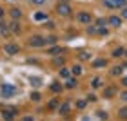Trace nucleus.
Returning <instances> with one entry per match:
<instances>
[{"mask_svg": "<svg viewBox=\"0 0 127 121\" xmlns=\"http://www.w3.org/2000/svg\"><path fill=\"white\" fill-rule=\"evenodd\" d=\"M0 94H2V98H13L16 94V87H13L11 83H2V87H0Z\"/></svg>", "mask_w": 127, "mask_h": 121, "instance_id": "1", "label": "nucleus"}, {"mask_svg": "<svg viewBox=\"0 0 127 121\" xmlns=\"http://www.w3.org/2000/svg\"><path fill=\"white\" fill-rule=\"evenodd\" d=\"M127 4V0H103V5L109 9H116V7H124Z\"/></svg>", "mask_w": 127, "mask_h": 121, "instance_id": "2", "label": "nucleus"}, {"mask_svg": "<svg viewBox=\"0 0 127 121\" xmlns=\"http://www.w3.org/2000/svg\"><path fill=\"white\" fill-rule=\"evenodd\" d=\"M56 11H58V15H62V16H69V15L73 13L71 5H69L67 2H60L58 5H56Z\"/></svg>", "mask_w": 127, "mask_h": 121, "instance_id": "3", "label": "nucleus"}, {"mask_svg": "<svg viewBox=\"0 0 127 121\" xmlns=\"http://www.w3.org/2000/svg\"><path fill=\"white\" fill-rule=\"evenodd\" d=\"M29 45H31V47H42V45H45V38L34 34V36L29 38Z\"/></svg>", "mask_w": 127, "mask_h": 121, "instance_id": "4", "label": "nucleus"}, {"mask_svg": "<svg viewBox=\"0 0 127 121\" xmlns=\"http://www.w3.org/2000/svg\"><path fill=\"white\" fill-rule=\"evenodd\" d=\"M91 20H93V16L89 13H85V11L78 13V22H82V24H91Z\"/></svg>", "mask_w": 127, "mask_h": 121, "instance_id": "5", "label": "nucleus"}, {"mask_svg": "<svg viewBox=\"0 0 127 121\" xmlns=\"http://www.w3.org/2000/svg\"><path fill=\"white\" fill-rule=\"evenodd\" d=\"M5 53H9V54H16V53H18V45H15V43H7V45H5Z\"/></svg>", "mask_w": 127, "mask_h": 121, "instance_id": "6", "label": "nucleus"}, {"mask_svg": "<svg viewBox=\"0 0 127 121\" xmlns=\"http://www.w3.org/2000/svg\"><path fill=\"white\" fill-rule=\"evenodd\" d=\"M109 24L113 27H120L122 25V18H120V16H111V18H109Z\"/></svg>", "mask_w": 127, "mask_h": 121, "instance_id": "7", "label": "nucleus"}, {"mask_svg": "<svg viewBox=\"0 0 127 121\" xmlns=\"http://www.w3.org/2000/svg\"><path fill=\"white\" fill-rule=\"evenodd\" d=\"M34 20L36 22H45L47 20V15H45L44 11H36V13H34Z\"/></svg>", "mask_w": 127, "mask_h": 121, "instance_id": "8", "label": "nucleus"}, {"mask_svg": "<svg viewBox=\"0 0 127 121\" xmlns=\"http://www.w3.org/2000/svg\"><path fill=\"white\" fill-rule=\"evenodd\" d=\"M15 114H16V110H2V116H4L5 119H7V121H11V119H13V116H15Z\"/></svg>", "mask_w": 127, "mask_h": 121, "instance_id": "9", "label": "nucleus"}, {"mask_svg": "<svg viewBox=\"0 0 127 121\" xmlns=\"http://www.w3.org/2000/svg\"><path fill=\"white\" fill-rule=\"evenodd\" d=\"M9 29H11V33H18V31H20V25L16 24V22H11V24H9Z\"/></svg>", "mask_w": 127, "mask_h": 121, "instance_id": "10", "label": "nucleus"}, {"mask_svg": "<svg viewBox=\"0 0 127 121\" xmlns=\"http://www.w3.org/2000/svg\"><path fill=\"white\" fill-rule=\"evenodd\" d=\"M124 53H125V51H124L122 47H118V49H114V51H113V56H114V58H120V56H122Z\"/></svg>", "mask_w": 127, "mask_h": 121, "instance_id": "11", "label": "nucleus"}, {"mask_svg": "<svg viewBox=\"0 0 127 121\" xmlns=\"http://www.w3.org/2000/svg\"><path fill=\"white\" fill-rule=\"evenodd\" d=\"M11 16H13V18L16 20V18H20V16H22V13H20V9H11Z\"/></svg>", "mask_w": 127, "mask_h": 121, "instance_id": "12", "label": "nucleus"}, {"mask_svg": "<svg viewBox=\"0 0 127 121\" xmlns=\"http://www.w3.org/2000/svg\"><path fill=\"white\" fill-rule=\"evenodd\" d=\"M29 83H31V85H34V87H38V85L42 83V80H40V78H34V76H33V78H29Z\"/></svg>", "mask_w": 127, "mask_h": 121, "instance_id": "13", "label": "nucleus"}, {"mask_svg": "<svg viewBox=\"0 0 127 121\" xmlns=\"http://www.w3.org/2000/svg\"><path fill=\"white\" fill-rule=\"evenodd\" d=\"M65 87H67V89H74V87H76V80H67Z\"/></svg>", "mask_w": 127, "mask_h": 121, "instance_id": "14", "label": "nucleus"}, {"mask_svg": "<svg viewBox=\"0 0 127 121\" xmlns=\"http://www.w3.org/2000/svg\"><path fill=\"white\" fill-rule=\"evenodd\" d=\"M67 110H69V103L65 101V103L60 107V114H67Z\"/></svg>", "mask_w": 127, "mask_h": 121, "instance_id": "15", "label": "nucleus"}, {"mask_svg": "<svg viewBox=\"0 0 127 121\" xmlns=\"http://www.w3.org/2000/svg\"><path fill=\"white\" fill-rule=\"evenodd\" d=\"M0 34H4V36H7L9 31H7V27H5L4 24H0Z\"/></svg>", "mask_w": 127, "mask_h": 121, "instance_id": "16", "label": "nucleus"}, {"mask_svg": "<svg viewBox=\"0 0 127 121\" xmlns=\"http://www.w3.org/2000/svg\"><path fill=\"white\" fill-rule=\"evenodd\" d=\"M69 74H71V71H67V69H60V76L62 78H69Z\"/></svg>", "mask_w": 127, "mask_h": 121, "instance_id": "17", "label": "nucleus"}, {"mask_svg": "<svg viewBox=\"0 0 127 121\" xmlns=\"http://www.w3.org/2000/svg\"><path fill=\"white\" fill-rule=\"evenodd\" d=\"M93 65H95V67H103V65H105V60H95Z\"/></svg>", "mask_w": 127, "mask_h": 121, "instance_id": "18", "label": "nucleus"}, {"mask_svg": "<svg viewBox=\"0 0 127 121\" xmlns=\"http://www.w3.org/2000/svg\"><path fill=\"white\" fill-rule=\"evenodd\" d=\"M60 89H62V87H60V83H56V81L51 85V90H53V92H60Z\"/></svg>", "mask_w": 127, "mask_h": 121, "instance_id": "19", "label": "nucleus"}, {"mask_svg": "<svg viewBox=\"0 0 127 121\" xmlns=\"http://www.w3.org/2000/svg\"><path fill=\"white\" fill-rule=\"evenodd\" d=\"M87 33H89V34H96V33H98V27L89 25V27H87Z\"/></svg>", "mask_w": 127, "mask_h": 121, "instance_id": "20", "label": "nucleus"}, {"mask_svg": "<svg viewBox=\"0 0 127 121\" xmlns=\"http://www.w3.org/2000/svg\"><path fill=\"white\" fill-rule=\"evenodd\" d=\"M71 72H73V74H82V67H80V65H74Z\"/></svg>", "mask_w": 127, "mask_h": 121, "instance_id": "21", "label": "nucleus"}, {"mask_svg": "<svg viewBox=\"0 0 127 121\" xmlns=\"http://www.w3.org/2000/svg\"><path fill=\"white\" fill-rule=\"evenodd\" d=\"M89 58H91L89 53H80V60H89Z\"/></svg>", "mask_w": 127, "mask_h": 121, "instance_id": "22", "label": "nucleus"}, {"mask_svg": "<svg viewBox=\"0 0 127 121\" xmlns=\"http://www.w3.org/2000/svg\"><path fill=\"white\" fill-rule=\"evenodd\" d=\"M56 105H58V100H51L49 101V108H56Z\"/></svg>", "mask_w": 127, "mask_h": 121, "instance_id": "23", "label": "nucleus"}, {"mask_svg": "<svg viewBox=\"0 0 127 121\" xmlns=\"http://www.w3.org/2000/svg\"><path fill=\"white\" fill-rule=\"evenodd\" d=\"M31 4H34V5H42V4H45V0H31Z\"/></svg>", "mask_w": 127, "mask_h": 121, "instance_id": "24", "label": "nucleus"}, {"mask_svg": "<svg viewBox=\"0 0 127 121\" xmlns=\"http://www.w3.org/2000/svg\"><path fill=\"white\" fill-rule=\"evenodd\" d=\"M31 100L38 101V100H40V94H38V92H33V94H31Z\"/></svg>", "mask_w": 127, "mask_h": 121, "instance_id": "25", "label": "nucleus"}, {"mask_svg": "<svg viewBox=\"0 0 127 121\" xmlns=\"http://www.w3.org/2000/svg\"><path fill=\"white\" fill-rule=\"evenodd\" d=\"M85 105H87V103H85V101H84V100H80V101H78V103H76V107H78V108H84V107H85Z\"/></svg>", "mask_w": 127, "mask_h": 121, "instance_id": "26", "label": "nucleus"}, {"mask_svg": "<svg viewBox=\"0 0 127 121\" xmlns=\"http://www.w3.org/2000/svg\"><path fill=\"white\" fill-rule=\"evenodd\" d=\"M120 116H122L124 119H127V108H122V110H120Z\"/></svg>", "mask_w": 127, "mask_h": 121, "instance_id": "27", "label": "nucleus"}, {"mask_svg": "<svg viewBox=\"0 0 127 121\" xmlns=\"http://www.w3.org/2000/svg\"><path fill=\"white\" fill-rule=\"evenodd\" d=\"M98 34H107V29L105 27H98Z\"/></svg>", "mask_w": 127, "mask_h": 121, "instance_id": "28", "label": "nucleus"}, {"mask_svg": "<svg viewBox=\"0 0 127 121\" xmlns=\"http://www.w3.org/2000/svg\"><path fill=\"white\" fill-rule=\"evenodd\" d=\"M55 63H56V65H62V63H64V58H60V56H58V58H55Z\"/></svg>", "mask_w": 127, "mask_h": 121, "instance_id": "29", "label": "nucleus"}, {"mask_svg": "<svg viewBox=\"0 0 127 121\" xmlns=\"http://www.w3.org/2000/svg\"><path fill=\"white\" fill-rule=\"evenodd\" d=\"M120 72H122V67H114L113 69V74H120Z\"/></svg>", "mask_w": 127, "mask_h": 121, "instance_id": "30", "label": "nucleus"}, {"mask_svg": "<svg viewBox=\"0 0 127 121\" xmlns=\"http://www.w3.org/2000/svg\"><path fill=\"white\" fill-rule=\"evenodd\" d=\"M114 94V89H107L105 90V96H113Z\"/></svg>", "mask_w": 127, "mask_h": 121, "instance_id": "31", "label": "nucleus"}, {"mask_svg": "<svg viewBox=\"0 0 127 121\" xmlns=\"http://www.w3.org/2000/svg\"><path fill=\"white\" fill-rule=\"evenodd\" d=\"M98 118H102V119H105V118H107V114H105V112H98Z\"/></svg>", "mask_w": 127, "mask_h": 121, "instance_id": "32", "label": "nucleus"}, {"mask_svg": "<svg viewBox=\"0 0 127 121\" xmlns=\"http://www.w3.org/2000/svg\"><path fill=\"white\" fill-rule=\"evenodd\" d=\"M93 85H95V87H98V85H100V80L95 78V80H93Z\"/></svg>", "mask_w": 127, "mask_h": 121, "instance_id": "33", "label": "nucleus"}, {"mask_svg": "<svg viewBox=\"0 0 127 121\" xmlns=\"http://www.w3.org/2000/svg\"><path fill=\"white\" fill-rule=\"evenodd\" d=\"M120 98H122L124 101H127V92H122V94H120Z\"/></svg>", "mask_w": 127, "mask_h": 121, "instance_id": "34", "label": "nucleus"}, {"mask_svg": "<svg viewBox=\"0 0 127 121\" xmlns=\"http://www.w3.org/2000/svg\"><path fill=\"white\" fill-rule=\"evenodd\" d=\"M22 121H33V118L31 116H26V118H22Z\"/></svg>", "mask_w": 127, "mask_h": 121, "instance_id": "35", "label": "nucleus"}, {"mask_svg": "<svg viewBox=\"0 0 127 121\" xmlns=\"http://www.w3.org/2000/svg\"><path fill=\"white\" fill-rule=\"evenodd\" d=\"M122 16H124V18H127V9H124V11H122Z\"/></svg>", "mask_w": 127, "mask_h": 121, "instance_id": "36", "label": "nucleus"}, {"mask_svg": "<svg viewBox=\"0 0 127 121\" xmlns=\"http://www.w3.org/2000/svg\"><path fill=\"white\" fill-rule=\"evenodd\" d=\"M2 16H4V9L0 7V18H2Z\"/></svg>", "mask_w": 127, "mask_h": 121, "instance_id": "37", "label": "nucleus"}, {"mask_svg": "<svg viewBox=\"0 0 127 121\" xmlns=\"http://www.w3.org/2000/svg\"><path fill=\"white\" fill-rule=\"evenodd\" d=\"M122 83H124V85H127V78H124V80H122Z\"/></svg>", "mask_w": 127, "mask_h": 121, "instance_id": "38", "label": "nucleus"}, {"mask_svg": "<svg viewBox=\"0 0 127 121\" xmlns=\"http://www.w3.org/2000/svg\"><path fill=\"white\" fill-rule=\"evenodd\" d=\"M125 54H127V53H125Z\"/></svg>", "mask_w": 127, "mask_h": 121, "instance_id": "39", "label": "nucleus"}]
</instances>
